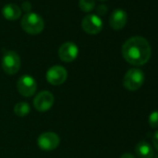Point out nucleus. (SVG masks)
<instances>
[{
  "label": "nucleus",
  "mask_w": 158,
  "mask_h": 158,
  "mask_svg": "<svg viewBox=\"0 0 158 158\" xmlns=\"http://www.w3.org/2000/svg\"><path fill=\"white\" fill-rule=\"evenodd\" d=\"M37 89L35 78L29 74H24L19 78L17 82V89L22 96L32 97Z\"/></svg>",
  "instance_id": "39448f33"
},
{
  "label": "nucleus",
  "mask_w": 158,
  "mask_h": 158,
  "mask_svg": "<svg viewBox=\"0 0 158 158\" xmlns=\"http://www.w3.org/2000/svg\"><path fill=\"white\" fill-rule=\"evenodd\" d=\"M152 144H153V147L155 148V150L158 151V131L153 134V137H152Z\"/></svg>",
  "instance_id": "a211bd4d"
},
{
  "label": "nucleus",
  "mask_w": 158,
  "mask_h": 158,
  "mask_svg": "<svg viewBox=\"0 0 158 158\" xmlns=\"http://www.w3.org/2000/svg\"><path fill=\"white\" fill-rule=\"evenodd\" d=\"M2 68L9 75L17 73L21 68V59L15 51H6L2 58Z\"/></svg>",
  "instance_id": "20e7f679"
},
{
  "label": "nucleus",
  "mask_w": 158,
  "mask_h": 158,
  "mask_svg": "<svg viewBox=\"0 0 158 158\" xmlns=\"http://www.w3.org/2000/svg\"><path fill=\"white\" fill-rule=\"evenodd\" d=\"M79 8L84 12H89L95 8V0H79Z\"/></svg>",
  "instance_id": "2eb2a0df"
},
{
  "label": "nucleus",
  "mask_w": 158,
  "mask_h": 158,
  "mask_svg": "<svg viewBox=\"0 0 158 158\" xmlns=\"http://www.w3.org/2000/svg\"><path fill=\"white\" fill-rule=\"evenodd\" d=\"M127 21V15L123 10H115L110 16V25L114 30H121L125 27Z\"/></svg>",
  "instance_id": "9b49d317"
},
{
  "label": "nucleus",
  "mask_w": 158,
  "mask_h": 158,
  "mask_svg": "<svg viewBox=\"0 0 158 158\" xmlns=\"http://www.w3.org/2000/svg\"><path fill=\"white\" fill-rule=\"evenodd\" d=\"M2 14L9 21H16L22 15V10L15 4H7L2 9Z\"/></svg>",
  "instance_id": "f8f14e48"
},
{
  "label": "nucleus",
  "mask_w": 158,
  "mask_h": 158,
  "mask_svg": "<svg viewBox=\"0 0 158 158\" xmlns=\"http://www.w3.org/2000/svg\"><path fill=\"white\" fill-rule=\"evenodd\" d=\"M21 25L27 34L38 35L44 30L45 23L40 15L35 12H28L23 17Z\"/></svg>",
  "instance_id": "f03ea898"
},
{
  "label": "nucleus",
  "mask_w": 158,
  "mask_h": 158,
  "mask_svg": "<svg viewBox=\"0 0 158 158\" xmlns=\"http://www.w3.org/2000/svg\"><path fill=\"white\" fill-rule=\"evenodd\" d=\"M78 47L73 42L63 43L58 51L59 58L64 62H72L78 56Z\"/></svg>",
  "instance_id": "9d476101"
},
{
  "label": "nucleus",
  "mask_w": 158,
  "mask_h": 158,
  "mask_svg": "<svg viewBox=\"0 0 158 158\" xmlns=\"http://www.w3.org/2000/svg\"><path fill=\"white\" fill-rule=\"evenodd\" d=\"M101 1H104V0H101Z\"/></svg>",
  "instance_id": "412c9836"
},
{
  "label": "nucleus",
  "mask_w": 158,
  "mask_h": 158,
  "mask_svg": "<svg viewBox=\"0 0 158 158\" xmlns=\"http://www.w3.org/2000/svg\"><path fill=\"white\" fill-rule=\"evenodd\" d=\"M82 29L89 35H97L102 30V21L97 14H89L85 16L81 23Z\"/></svg>",
  "instance_id": "423d86ee"
},
{
  "label": "nucleus",
  "mask_w": 158,
  "mask_h": 158,
  "mask_svg": "<svg viewBox=\"0 0 158 158\" xmlns=\"http://www.w3.org/2000/svg\"><path fill=\"white\" fill-rule=\"evenodd\" d=\"M30 110H31V108H30L29 103L23 102H19L14 106V113L16 115H18L20 117H23V116H26L27 114H29Z\"/></svg>",
  "instance_id": "4468645a"
},
{
  "label": "nucleus",
  "mask_w": 158,
  "mask_h": 158,
  "mask_svg": "<svg viewBox=\"0 0 158 158\" xmlns=\"http://www.w3.org/2000/svg\"><path fill=\"white\" fill-rule=\"evenodd\" d=\"M60 144V137L54 132L42 133L37 139V145L42 151L50 152L55 150Z\"/></svg>",
  "instance_id": "6e6552de"
},
{
  "label": "nucleus",
  "mask_w": 158,
  "mask_h": 158,
  "mask_svg": "<svg viewBox=\"0 0 158 158\" xmlns=\"http://www.w3.org/2000/svg\"><path fill=\"white\" fill-rule=\"evenodd\" d=\"M22 8H23V10L25 11V12H30V10H31V9H32V6H31V3L30 2H23V6H22Z\"/></svg>",
  "instance_id": "6ab92c4d"
},
{
  "label": "nucleus",
  "mask_w": 158,
  "mask_h": 158,
  "mask_svg": "<svg viewBox=\"0 0 158 158\" xmlns=\"http://www.w3.org/2000/svg\"><path fill=\"white\" fill-rule=\"evenodd\" d=\"M152 49L149 42L141 36H134L127 39L122 47L124 59L131 65L141 66L148 62Z\"/></svg>",
  "instance_id": "f257e3e1"
},
{
  "label": "nucleus",
  "mask_w": 158,
  "mask_h": 158,
  "mask_svg": "<svg viewBox=\"0 0 158 158\" xmlns=\"http://www.w3.org/2000/svg\"><path fill=\"white\" fill-rule=\"evenodd\" d=\"M136 154L139 158H152L154 155L152 147L146 141H139L135 147Z\"/></svg>",
  "instance_id": "ddd939ff"
},
{
  "label": "nucleus",
  "mask_w": 158,
  "mask_h": 158,
  "mask_svg": "<svg viewBox=\"0 0 158 158\" xmlns=\"http://www.w3.org/2000/svg\"><path fill=\"white\" fill-rule=\"evenodd\" d=\"M120 158H136V157L134 155H132L131 153H124L121 155Z\"/></svg>",
  "instance_id": "aec40b11"
},
{
  "label": "nucleus",
  "mask_w": 158,
  "mask_h": 158,
  "mask_svg": "<svg viewBox=\"0 0 158 158\" xmlns=\"http://www.w3.org/2000/svg\"><path fill=\"white\" fill-rule=\"evenodd\" d=\"M108 11V8L105 5H99L97 8V12L99 15H104Z\"/></svg>",
  "instance_id": "f3484780"
},
{
  "label": "nucleus",
  "mask_w": 158,
  "mask_h": 158,
  "mask_svg": "<svg viewBox=\"0 0 158 158\" xmlns=\"http://www.w3.org/2000/svg\"><path fill=\"white\" fill-rule=\"evenodd\" d=\"M144 80V73L139 68H132L126 73L123 79V85L128 91H136L143 85Z\"/></svg>",
  "instance_id": "7ed1b4c3"
},
{
  "label": "nucleus",
  "mask_w": 158,
  "mask_h": 158,
  "mask_svg": "<svg viewBox=\"0 0 158 158\" xmlns=\"http://www.w3.org/2000/svg\"><path fill=\"white\" fill-rule=\"evenodd\" d=\"M54 103V96L51 92L44 90L39 92L34 99V106L38 112L49 110Z\"/></svg>",
  "instance_id": "1a4fd4ad"
},
{
  "label": "nucleus",
  "mask_w": 158,
  "mask_h": 158,
  "mask_svg": "<svg viewBox=\"0 0 158 158\" xmlns=\"http://www.w3.org/2000/svg\"><path fill=\"white\" fill-rule=\"evenodd\" d=\"M148 123L152 128H158V111H153L151 113L148 118Z\"/></svg>",
  "instance_id": "dca6fc26"
},
{
  "label": "nucleus",
  "mask_w": 158,
  "mask_h": 158,
  "mask_svg": "<svg viewBox=\"0 0 158 158\" xmlns=\"http://www.w3.org/2000/svg\"><path fill=\"white\" fill-rule=\"evenodd\" d=\"M46 78L49 84L53 86H60L66 81L67 71L64 67L60 65L52 66L48 70Z\"/></svg>",
  "instance_id": "0eeeda50"
}]
</instances>
